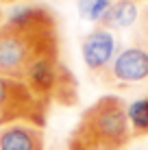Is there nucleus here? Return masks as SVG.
Here are the masks:
<instances>
[{
    "mask_svg": "<svg viewBox=\"0 0 148 150\" xmlns=\"http://www.w3.org/2000/svg\"><path fill=\"white\" fill-rule=\"evenodd\" d=\"M133 139V131L126 115V105L118 96H103L83 113L79 126L70 137V150L107 148L122 150Z\"/></svg>",
    "mask_w": 148,
    "mask_h": 150,
    "instance_id": "1",
    "label": "nucleus"
},
{
    "mask_svg": "<svg viewBox=\"0 0 148 150\" xmlns=\"http://www.w3.org/2000/svg\"><path fill=\"white\" fill-rule=\"evenodd\" d=\"M55 28H18L4 22L0 26V76L22 81L35 59L46 50H57Z\"/></svg>",
    "mask_w": 148,
    "mask_h": 150,
    "instance_id": "2",
    "label": "nucleus"
},
{
    "mask_svg": "<svg viewBox=\"0 0 148 150\" xmlns=\"http://www.w3.org/2000/svg\"><path fill=\"white\" fill-rule=\"evenodd\" d=\"M46 105L22 81L0 76V126L11 122H30L44 126Z\"/></svg>",
    "mask_w": 148,
    "mask_h": 150,
    "instance_id": "3",
    "label": "nucleus"
},
{
    "mask_svg": "<svg viewBox=\"0 0 148 150\" xmlns=\"http://www.w3.org/2000/svg\"><path fill=\"white\" fill-rule=\"evenodd\" d=\"M118 39H115L113 30H107L103 26H96L83 37L81 44V54L91 72H105L111 65L113 57L118 54Z\"/></svg>",
    "mask_w": 148,
    "mask_h": 150,
    "instance_id": "4",
    "label": "nucleus"
},
{
    "mask_svg": "<svg viewBox=\"0 0 148 150\" xmlns=\"http://www.w3.org/2000/svg\"><path fill=\"white\" fill-rule=\"evenodd\" d=\"M103 74L115 83H140L148 79V48L129 46L113 57L111 65Z\"/></svg>",
    "mask_w": 148,
    "mask_h": 150,
    "instance_id": "5",
    "label": "nucleus"
},
{
    "mask_svg": "<svg viewBox=\"0 0 148 150\" xmlns=\"http://www.w3.org/2000/svg\"><path fill=\"white\" fill-rule=\"evenodd\" d=\"M0 150H44L42 126L30 122H11L0 126Z\"/></svg>",
    "mask_w": 148,
    "mask_h": 150,
    "instance_id": "6",
    "label": "nucleus"
},
{
    "mask_svg": "<svg viewBox=\"0 0 148 150\" xmlns=\"http://www.w3.org/2000/svg\"><path fill=\"white\" fill-rule=\"evenodd\" d=\"M137 20H140V7L135 0H113L105 11V15L100 18L98 26L107 30H120L133 26Z\"/></svg>",
    "mask_w": 148,
    "mask_h": 150,
    "instance_id": "7",
    "label": "nucleus"
},
{
    "mask_svg": "<svg viewBox=\"0 0 148 150\" xmlns=\"http://www.w3.org/2000/svg\"><path fill=\"white\" fill-rule=\"evenodd\" d=\"M126 115L133 135H148V96L126 105Z\"/></svg>",
    "mask_w": 148,
    "mask_h": 150,
    "instance_id": "8",
    "label": "nucleus"
},
{
    "mask_svg": "<svg viewBox=\"0 0 148 150\" xmlns=\"http://www.w3.org/2000/svg\"><path fill=\"white\" fill-rule=\"evenodd\" d=\"M111 0H76L79 15L87 22H100V18L109 9Z\"/></svg>",
    "mask_w": 148,
    "mask_h": 150,
    "instance_id": "9",
    "label": "nucleus"
},
{
    "mask_svg": "<svg viewBox=\"0 0 148 150\" xmlns=\"http://www.w3.org/2000/svg\"><path fill=\"white\" fill-rule=\"evenodd\" d=\"M140 35H142V39L146 41L144 48H148V9L144 11V15H142V28H140Z\"/></svg>",
    "mask_w": 148,
    "mask_h": 150,
    "instance_id": "10",
    "label": "nucleus"
},
{
    "mask_svg": "<svg viewBox=\"0 0 148 150\" xmlns=\"http://www.w3.org/2000/svg\"><path fill=\"white\" fill-rule=\"evenodd\" d=\"M87 150H107V148H98V146H94V148H87Z\"/></svg>",
    "mask_w": 148,
    "mask_h": 150,
    "instance_id": "11",
    "label": "nucleus"
},
{
    "mask_svg": "<svg viewBox=\"0 0 148 150\" xmlns=\"http://www.w3.org/2000/svg\"><path fill=\"white\" fill-rule=\"evenodd\" d=\"M135 2H137V0H135Z\"/></svg>",
    "mask_w": 148,
    "mask_h": 150,
    "instance_id": "12",
    "label": "nucleus"
}]
</instances>
